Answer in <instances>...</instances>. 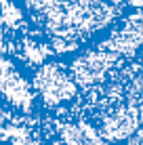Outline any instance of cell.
Masks as SVG:
<instances>
[{
	"instance_id": "cell-1",
	"label": "cell",
	"mask_w": 143,
	"mask_h": 145,
	"mask_svg": "<svg viewBox=\"0 0 143 145\" xmlns=\"http://www.w3.org/2000/svg\"><path fill=\"white\" fill-rule=\"evenodd\" d=\"M27 19L67 57L99 38L124 11L110 0H15Z\"/></svg>"
},
{
	"instance_id": "cell-2",
	"label": "cell",
	"mask_w": 143,
	"mask_h": 145,
	"mask_svg": "<svg viewBox=\"0 0 143 145\" xmlns=\"http://www.w3.org/2000/svg\"><path fill=\"white\" fill-rule=\"evenodd\" d=\"M2 141L11 145H110L86 120L46 112L21 114L2 105Z\"/></svg>"
},
{
	"instance_id": "cell-3",
	"label": "cell",
	"mask_w": 143,
	"mask_h": 145,
	"mask_svg": "<svg viewBox=\"0 0 143 145\" xmlns=\"http://www.w3.org/2000/svg\"><path fill=\"white\" fill-rule=\"evenodd\" d=\"M2 57L25 74L57 57L53 42L27 19L15 0H2Z\"/></svg>"
},
{
	"instance_id": "cell-4",
	"label": "cell",
	"mask_w": 143,
	"mask_h": 145,
	"mask_svg": "<svg viewBox=\"0 0 143 145\" xmlns=\"http://www.w3.org/2000/svg\"><path fill=\"white\" fill-rule=\"evenodd\" d=\"M2 105L13 107L21 114H38L40 99L34 88V82L21 67H17L11 59L2 57Z\"/></svg>"
},
{
	"instance_id": "cell-5",
	"label": "cell",
	"mask_w": 143,
	"mask_h": 145,
	"mask_svg": "<svg viewBox=\"0 0 143 145\" xmlns=\"http://www.w3.org/2000/svg\"><path fill=\"white\" fill-rule=\"evenodd\" d=\"M116 8L129 11V8H143V0H110Z\"/></svg>"
},
{
	"instance_id": "cell-6",
	"label": "cell",
	"mask_w": 143,
	"mask_h": 145,
	"mask_svg": "<svg viewBox=\"0 0 143 145\" xmlns=\"http://www.w3.org/2000/svg\"><path fill=\"white\" fill-rule=\"evenodd\" d=\"M116 145H143V131H141V133H137L133 139H129V141H124V143H116Z\"/></svg>"
}]
</instances>
